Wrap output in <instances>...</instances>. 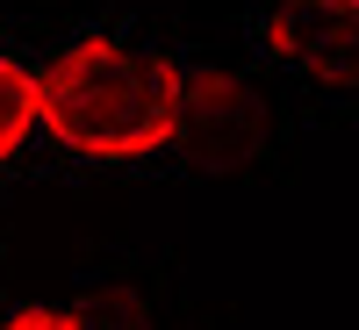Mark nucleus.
Wrapping results in <instances>:
<instances>
[{"instance_id": "nucleus-1", "label": "nucleus", "mask_w": 359, "mask_h": 330, "mask_svg": "<svg viewBox=\"0 0 359 330\" xmlns=\"http://www.w3.org/2000/svg\"><path fill=\"white\" fill-rule=\"evenodd\" d=\"M187 65L165 50H137L123 36H79L43 65V130L72 158L123 165L180 144Z\"/></svg>"}, {"instance_id": "nucleus-2", "label": "nucleus", "mask_w": 359, "mask_h": 330, "mask_svg": "<svg viewBox=\"0 0 359 330\" xmlns=\"http://www.w3.org/2000/svg\"><path fill=\"white\" fill-rule=\"evenodd\" d=\"M180 144L201 165H245L266 144V108L245 79L230 72H187V94H180Z\"/></svg>"}, {"instance_id": "nucleus-3", "label": "nucleus", "mask_w": 359, "mask_h": 330, "mask_svg": "<svg viewBox=\"0 0 359 330\" xmlns=\"http://www.w3.org/2000/svg\"><path fill=\"white\" fill-rule=\"evenodd\" d=\"M266 43H273L287 65H302L309 79H323V86L359 79V15H338V8H323V0H287V8H273Z\"/></svg>"}, {"instance_id": "nucleus-4", "label": "nucleus", "mask_w": 359, "mask_h": 330, "mask_svg": "<svg viewBox=\"0 0 359 330\" xmlns=\"http://www.w3.org/2000/svg\"><path fill=\"white\" fill-rule=\"evenodd\" d=\"M43 123V72H29L22 57L0 50V165H8Z\"/></svg>"}, {"instance_id": "nucleus-5", "label": "nucleus", "mask_w": 359, "mask_h": 330, "mask_svg": "<svg viewBox=\"0 0 359 330\" xmlns=\"http://www.w3.org/2000/svg\"><path fill=\"white\" fill-rule=\"evenodd\" d=\"M0 330H79V323H72V309H43V302H36V309L0 316Z\"/></svg>"}, {"instance_id": "nucleus-6", "label": "nucleus", "mask_w": 359, "mask_h": 330, "mask_svg": "<svg viewBox=\"0 0 359 330\" xmlns=\"http://www.w3.org/2000/svg\"><path fill=\"white\" fill-rule=\"evenodd\" d=\"M323 8H338V15H359V0H323Z\"/></svg>"}]
</instances>
